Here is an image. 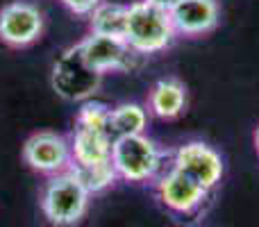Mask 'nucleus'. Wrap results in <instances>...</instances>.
<instances>
[{
  "label": "nucleus",
  "mask_w": 259,
  "mask_h": 227,
  "mask_svg": "<svg viewBox=\"0 0 259 227\" xmlns=\"http://www.w3.org/2000/svg\"><path fill=\"white\" fill-rule=\"evenodd\" d=\"M91 191L80 182L71 168L50 175L41 191V211L55 227H71L84 218L89 209Z\"/></svg>",
  "instance_id": "nucleus-1"
},
{
  "label": "nucleus",
  "mask_w": 259,
  "mask_h": 227,
  "mask_svg": "<svg viewBox=\"0 0 259 227\" xmlns=\"http://www.w3.org/2000/svg\"><path fill=\"white\" fill-rule=\"evenodd\" d=\"M175 27L170 14L159 7L137 0L127 5V25H125V43L137 55H155L166 50L175 39Z\"/></svg>",
  "instance_id": "nucleus-2"
},
{
  "label": "nucleus",
  "mask_w": 259,
  "mask_h": 227,
  "mask_svg": "<svg viewBox=\"0 0 259 227\" xmlns=\"http://www.w3.org/2000/svg\"><path fill=\"white\" fill-rule=\"evenodd\" d=\"M112 166L118 179L134 184L152 182L161 175L164 152L146 134L118 137L112 143Z\"/></svg>",
  "instance_id": "nucleus-3"
},
{
  "label": "nucleus",
  "mask_w": 259,
  "mask_h": 227,
  "mask_svg": "<svg viewBox=\"0 0 259 227\" xmlns=\"http://www.w3.org/2000/svg\"><path fill=\"white\" fill-rule=\"evenodd\" d=\"M103 73L84 62L77 43L68 48L53 66V89L71 103H84L100 89Z\"/></svg>",
  "instance_id": "nucleus-4"
},
{
  "label": "nucleus",
  "mask_w": 259,
  "mask_h": 227,
  "mask_svg": "<svg viewBox=\"0 0 259 227\" xmlns=\"http://www.w3.org/2000/svg\"><path fill=\"white\" fill-rule=\"evenodd\" d=\"M170 168L180 170L182 175H187L189 179H193L198 187H202L209 193L221 184L225 173L223 157L202 141H189L184 146H180L173 152V166Z\"/></svg>",
  "instance_id": "nucleus-5"
},
{
  "label": "nucleus",
  "mask_w": 259,
  "mask_h": 227,
  "mask_svg": "<svg viewBox=\"0 0 259 227\" xmlns=\"http://www.w3.org/2000/svg\"><path fill=\"white\" fill-rule=\"evenodd\" d=\"M44 34V14L27 0H12L0 7V43L27 48Z\"/></svg>",
  "instance_id": "nucleus-6"
},
{
  "label": "nucleus",
  "mask_w": 259,
  "mask_h": 227,
  "mask_svg": "<svg viewBox=\"0 0 259 227\" xmlns=\"http://www.w3.org/2000/svg\"><path fill=\"white\" fill-rule=\"evenodd\" d=\"M155 196L164 209L175 216H193L205 207L209 191L198 187L193 179L170 168L155 179Z\"/></svg>",
  "instance_id": "nucleus-7"
},
{
  "label": "nucleus",
  "mask_w": 259,
  "mask_h": 227,
  "mask_svg": "<svg viewBox=\"0 0 259 227\" xmlns=\"http://www.w3.org/2000/svg\"><path fill=\"white\" fill-rule=\"evenodd\" d=\"M23 161L41 175H57L71 168V143L55 132H36L23 146Z\"/></svg>",
  "instance_id": "nucleus-8"
},
{
  "label": "nucleus",
  "mask_w": 259,
  "mask_h": 227,
  "mask_svg": "<svg viewBox=\"0 0 259 227\" xmlns=\"http://www.w3.org/2000/svg\"><path fill=\"white\" fill-rule=\"evenodd\" d=\"M77 48H80L84 62L103 75L109 71H125L132 66V57L137 55L121 36L94 34V32H89L77 43Z\"/></svg>",
  "instance_id": "nucleus-9"
},
{
  "label": "nucleus",
  "mask_w": 259,
  "mask_h": 227,
  "mask_svg": "<svg viewBox=\"0 0 259 227\" xmlns=\"http://www.w3.org/2000/svg\"><path fill=\"white\" fill-rule=\"evenodd\" d=\"M170 21L178 34L200 36L219 25L221 9L216 0H180L170 9Z\"/></svg>",
  "instance_id": "nucleus-10"
},
{
  "label": "nucleus",
  "mask_w": 259,
  "mask_h": 227,
  "mask_svg": "<svg viewBox=\"0 0 259 227\" xmlns=\"http://www.w3.org/2000/svg\"><path fill=\"white\" fill-rule=\"evenodd\" d=\"M71 166H98L112 161V137L98 129L75 125L71 139Z\"/></svg>",
  "instance_id": "nucleus-11"
},
{
  "label": "nucleus",
  "mask_w": 259,
  "mask_h": 227,
  "mask_svg": "<svg viewBox=\"0 0 259 227\" xmlns=\"http://www.w3.org/2000/svg\"><path fill=\"white\" fill-rule=\"evenodd\" d=\"M187 107V89L178 80H159L148 94V112L157 118H175Z\"/></svg>",
  "instance_id": "nucleus-12"
},
{
  "label": "nucleus",
  "mask_w": 259,
  "mask_h": 227,
  "mask_svg": "<svg viewBox=\"0 0 259 227\" xmlns=\"http://www.w3.org/2000/svg\"><path fill=\"white\" fill-rule=\"evenodd\" d=\"M89 32L94 34H107V36H125L127 25V5L118 3H100L94 12L89 14Z\"/></svg>",
  "instance_id": "nucleus-13"
},
{
  "label": "nucleus",
  "mask_w": 259,
  "mask_h": 227,
  "mask_svg": "<svg viewBox=\"0 0 259 227\" xmlns=\"http://www.w3.org/2000/svg\"><path fill=\"white\" fill-rule=\"evenodd\" d=\"M148 112L137 103L116 105L109 114V134L112 139L130 137V134H146Z\"/></svg>",
  "instance_id": "nucleus-14"
},
{
  "label": "nucleus",
  "mask_w": 259,
  "mask_h": 227,
  "mask_svg": "<svg viewBox=\"0 0 259 227\" xmlns=\"http://www.w3.org/2000/svg\"><path fill=\"white\" fill-rule=\"evenodd\" d=\"M71 170L80 177V182L84 184L91 193L105 191V189H109L118 179L112 161H107V164H98V166H71Z\"/></svg>",
  "instance_id": "nucleus-15"
},
{
  "label": "nucleus",
  "mask_w": 259,
  "mask_h": 227,
  "mask_svg": "<svg viewBox=\"0 0 259 227\" xmlns=\"http://www.w3.org/2000/svg\"><path fill=\"white\" fill-rule=\"evenodd\" d=\"M109 114H112V109L105 107V105L94 103V100H84V103H82V107H80V112H77L75 125L109 134ZM109 137H112V134H109ZM112 141H114V139H112Z\"/></svg>",
  "instance_id": "nucleus-16"
},
{
  "label": "nucleus",
  "mask_w": 259,
  "mask_h": 227,
  "mask_svg": "<svg viewBox=\"0 0 259 227\" xmlns=\"http://www.w3.org/2000/svg\"><path fill=\"white\" fill-rule=\"evenodd\" d=\"M59 3H62L68 12L77 14V16H89L103 0H59Z\"/></svg>",
  "instance_id": "nucleus-17"
},
{
  "label": "nucleus",
  "mask_w": 259,
  "mask_h": 227,
  "mask_svg": "<svg viewBox=\"0 0 259 227\" xmlns=\"http://www.w3.org/2000/svg\"><path fill=\"white\" fill-rule=\"evenodd\" d=\"M143 3L152 5V7H159V9H164V12H170V9H173L180 0H143Z\"/></svg>",
  "instance_id": "nucleus-18"
},
{
  "label": "nucleus",
  "mask_w": 259,
  "mask_h": 227,
  "mask_svg": "<svg viewBox=\"0 0 259 227\" xmlns=\"http://www.w3.org/2000/svg\"><path fill=\"white\" fill-rule=\"evenodd\" d=\"M255 148H257V155H259V127H257V132H255Z\"/></svg>",
  "instance_id": "nucleus-19"
}]
</instances>
